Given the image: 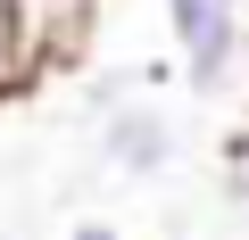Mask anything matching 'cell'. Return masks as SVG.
Wrapping results in <instances>:
<instances>
[{
  "mask_svg": "<svg viewBox=\"0 0 249 240\" xmlns=\"http://www.w3.org/2000/svg\"><path fill=\"white\" fill-rule=\"evenodd\" d=\"M58 240H124V232H116V224H108V215H75V224H67V232H58Z\"/></svg>",
  "mask_w": 249,
  "mask_h": 240,
  "instance_id": "obj_4",
  "label": "cell"
},
{
  "mask_svg": "<svg viewBox=\"0 0 249 240\" xmlns=\"http://www.w3.org/2000/svg\"><path fill=\"white\" fill-rule=\"evenodd\" d=\"M91 125H100V166L124 174V182H158L183 158V125L158 99H116L108 116H91Z\"/></svg>",
  "mask_w": 249,
  "mask_h": 240,
  "instance_id": "obj_2",
  "label": "cell"
},
{
  "mask_svg": "<svg viewBox=\"0 0 249 240\" xmlns=\"http://www.w3.org/2000/svg\"><path fill=\"white\" fill-rule=\"evenodd\" d=\"M216 182H224V207H232V215L249 224V125H241V133L224 141V174H216Z\"/></svg>",
  "mask_w": 249,
  "mask_h": 240,
  "instance_id": "obj_3",
  "label": "cell"
},
{
  "mask_svg": "<svg viewBox=\"0 0 249 240\" xmlns=\"http://www.w3.org/2000/svg\"><path fill=\"white\" fill-rule=\"evenodd\" d=\"M241 9H249V0H241Z\"/></svg>",
  "mask_w": 249,
  "mask_h": 240,
  "instance_id": "obj_5",
  "label": "cell"
},
{
  "mask_svg": "<svg viewBox=\"0 0 249 240\" xmlns=\"http://www.w3.org/2000/svg\"><path fill=\"white\" fill-rule=\"evenodd\" d=\"M166 42H175V75L199 99H224L249 75V9L241 0H166Z\"/></svg>",
  "mask_w": 249,
  "mask_h": 240,
  "instance_id": "obj_1",
  "label": "cell"
}]
</instances>
